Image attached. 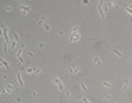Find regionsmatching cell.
Masks as SVG:
<instances>
[{
	"label": "cell",
	"instance_id": "4fadbf2b",
	"mask_svg": "<svg viewBox=\"0 0 132 103\" xmlns=\"http://www.w3.org/2000/svg\"><path fill=\"white\" fill-rule=\"evenodd\" d=\"M17 82H18L20 86H24V85H25L24 79H22V71H18V72H17Z\"/></svg>",
	"mask_w": 132,
	"mask_h": 103
},
{
	"label": "cell",
	"instance_id": "484cf974",
	"mask_svg": "<svg viewBox=\"0 0 132 103\" xmlns=\"http://www.w3.org/2000/svg\"><path fill=\"white\" fill-rule=\"evenodd\" d=\"M28 57H34V52H28Z\"/></svg>",
	"mask_w": 132,
	"mask_h": 103
},
{
	"label": "cell",
	"instance_id": "cb8c5ba5",
	"mask_svg": "<svg viewBox=\"0 0 132 103\" xmlns=\"http://www.w3.org/2000/svg\"><path fill=\"white\" fill-rule=\"evenodd\" d=\"M65 98H67V100H70V98H71V92L70 91H65Z\"/></svg>",
	"mask_w": 132,
	"mask_h": 103
},
{
	"label": "cell",
	"instance_id": "9a60e30c",
	"mask_svg": "<svg viewBox=\"0 0 132 103\" xmlns=\"http://www.w3.org/2000/svg\"><path fill=\"white\" fill-rule=\"evenodd\" d=\"M106 4L108 8H118V2H106Z\"/></svg>",
	"mask_w": 132,
	"mask_h": 103
},
{
	"label": "cell",
	"instance_id": "8992f818",
	"mask_svg": "<svg viewBox=\"0 0 132 103\" xmlns=\"http://www.w3.org/2000/svg\"><path fill=\"white\" fill-rule=\"evenodd\" d=\"M24 52H25V43H21L18 52H17V60L20 63H22V60H24Z\"/></svg>",
	"mask_w": 132,
	"mask_h": 103
},
{
	"label": "cell",
	"instance_id": "8fae6325",
	"mask_svg": "<svg viewBox=\"0 0 132 103\" xmlns=\"http://www.w3.org/2000/svg\"><path fill=\"white\" fill-rule=\"evenodd\" d=\"M100 84H102V88H103V89H111V88H113V82L108 81V79H102Z\"/></svg>",
	"mask_w": 132,
	"mask_h": 103
},
{
	"label": "cell",
	"instance_id": "ffe728a7",
	"mask_svg": "<svg viewBox=\"0 0 132 103\" xmlns=\"http://www.w3.org/2000/svg\"><path fill=\"white\" fill-rule=\"evenodd\" d=\"M40 74H43V70L40 67H36L35 68V75H40Z\"/></svg>",
	"mask_w": 132,
	"mask_h": 103
},
{
	"label": "cell",
	"instance_id": "ba28073f",
	"mask_svg": "<svg viewBox=\"0 0 132 103\" xmlns=\"http://www.w3.org/2000/svg\"><path fill=\"white\" fill-rule=\"evenodd\" d=\"M131 84H132V79L129 77H127L124 79V84H122V86H121V92H125V91L131 86Z\"/></svg>",
	"mask_w": 132,
	"mask_h": 103
},
{
	"label": "cell",
	"instance_id": "7a4b0ae2",
	"mask_svg": "<svg viewBox=\"0 0 132 103\" xmlns=\"http://www.w3.org/2000/svg\"><path fill=\"white\" fill-rule=\"evenodd\" d=\"M81 39H82V35H81V32H79V31L70 32V36H68V42L70 43H78Z\"/></svg>",
	"mask_w": 132,
	"mask_h": 103
},
{
	"label": "cell",
	"instance_id": "44dd1931",
	"mask_svg": "<svg viewBox=\"0 0 132 103\" xmlns=\"http://www.w3.org/2000/svg\"><path fill=\"white\" fill-rule=\"evenodd\" d=\"M52 29H53L52 24H45V31H46V32H50Z\"/></svg>",
	"mask_w": 132,
	"mask_h": 103
},
{
	"label": "cell",
	"instance_id": "f1b7e54d",
	"mask_svg": "<svg viewBox=\"0 0 132 103\" xmlns=\"http://www.w3.org/2000/svg\"><path fill=\"white\" fill-rule=\"evenodd\" d=\"M46 103H50V102H46Z\"/></svg>",
	"mask_w": 132,
	"mask_h": 103
},
{
	"label": "cell",
	"instance_id": "2e32d148",
	"mask_svg": "<svg viewBox=\"0 0 132 103\" xmlns=\"http://www.w3.org/2000/svg\"><path fill=\"white\" fill-rule=\"evenodd\" d=\"M92 63L95 64V66H102V58L97 57V56H95V57L92 58Z\"/></svg>",
	"mask_w": 132,
	"mask_h": 103
},
{
	"label": "cell",
	"instance_id": "52a82bcc",
	"mask_svg": "<svg viewBox=\"0 0 132 103\" xmlns=\"http://www.w3.org/2000/svg\"><path fill=\"white\" fill-rule=\"evenodd\" d=\"M81 67H78V66H71V67H70V68H68V74L70 75H78L79 74V72H81Z\"/></svg>",
	"mask_w": 132,
	"mask_h": 103
},
{
	"label": "cell",
	"instance_id": "7c38bea8",
	"mask_svg": "<svg viewBox=\"0 0 132 103\" xmlns=\"http://www.w3.org/2000/svg\"><path fill=\"white\" fill-rule=\"evenodd\" d=\"M35 68H36V66H26L24 68V72L28 75H35Z\"/></svg>",
	"mask_w": 132,
	"mask_h": 103
},
{
	"label": "cell",
	"instance_id": "ac0fdd59",
	"mask_svg": "<svg viewBox=\"0 0 132 103\" xmlns=\"http://www.w3.org/2000/svg\"><path fill=\"white\" fill-rule=\"evenodd\" d=\"M45 22H46V17H45V16L40 17V18L38 20V25H39V26H42L43 24H45Z\"/></svg>",
	"mask_w": 132,
	"mask_h": 103
},
{
	"label": "cell",
	"instance_id": "5bb4252c",
	"mask_svg": "<svg viewBox=\"0 0 132 103\" xmlns=\"http://www.w3.org/2000/svg\"><path fill=\"white\" fill-rule=\"evenodd\" d=\"M0 64H2V68L3 70H10V64H8L4 58H0Z\"/></svg>",
	"mask_w": 132,
	"mask_h": 103
},
{
	"label": "cell",
	"instance_id": "9c48e42d",
	"mask_svg": "<svg viewBox=\"0 0 132 103\" xmlns=\"http://www.w3.org/2000/svg\"><path fill=\"white\" fill-rule=\"evenodd\" d=\"M111 50H113V53L117 57H122V56H124V52H122V49L120 48V46H111Z\"/></svg>",
	"mask_w": 132,
	"mask_h": 103
},
{
	"label": "cell",
	"instance_id": "277c9868",
	"mask_svg": "<svg viewBox=\"0 0 132 103\" xmlns=\"http://www.w3.org/2000/svg\"><path fill=\"white\" fill-rule=\"evenodd\" d=\"M53 84L56 85V88H57L58 92H64L65 86H64V84H63V81H61L60 77H54V78H53Z\"/></svg>",
	"mask_w": 132,
	"mask_h": 103
},
{
	"label": "cell",
	"instance_id": "603a6c76",
	"mask_svg": "<svg viewBox=\"0 0 132 103\" xmlns=\"http://www.w3.org/2000/svg\"><path fill=\"white\" fill-rule=\"evenodd\" d=\"M31 96H34V98H39V93H38L36 91H32V92H31Z\"/></svg>",
	"mask_w": 132,
	"mask_h": 103
},
{
	"label": "cell",
	"instance_id": "30bf717a",
	"mask_svg": "<svg viewBox=\"0 0 132 103\" xmlns=\"http://www.w3.org/2000/svg\"><path fill=\"white\" fill-rule=\"evenodd\" d=\"M79 89H81V93H86L88 92L86 79H81V81H79Z\"/></svg>",
	"mask_w": 132,
	"mask_h": 103
},
{
	"label": "cell",
	"instance_id": "83f0119b",
	"mask_svg": "<svg viewBox=\"0 0 132 103\" xmlns=\"http://www.w3.org/2000/svg\"><path fill=\"white\" fill-rule=\"evenodd\" d=\"M111 103H118V102H111Z\"/></svg>",
	"mask_w": 132,
	"mask_h": 103
},
{
	"label": "cell",
	"instance_id": "d6986e66",
	"mask_svg": "<svg viewBox=\"0 0 132 103\" xmlns=\"http://www.w3.org/2000/svg\"><path fill=\"white\" fill-rule=\"evenodd\" d=\"M78 100H79V103H92V102L89 100V99L85 98V96H81V98H79Z\"/></svg>",
	"mask_w": 132,
	"mask_h": 103
},
{
	"label": "cell",
	"instance_id": "3957f363",
	"mask_svg": "<svg viewBox=\"0 0 132 103\" xmlns=\"http://www.w3.org/2000/svg\"><path fill=\"white\" fill-rule=\"evenodd\" d=\"M14 91H15V86H14L13 84H10V82H7V84L4 85V88L2 89V95H11Z\"/></svg>",
	"mask_w": 132,
	"mask_h": 103
},
{
	"label": "cell",
	"instance_id": "6da1fadb",
	"mask_svg": "<svg viewBox=\"0 0 132 103\" xmlns=\"http://www.w3.org/2000/svg\"><path fill=\"white\" fill-rule=\"evenodd\" d=\"M107 10H108V7H107V4H106V2H99V4H97V13H99V16H100V18L106 20V14H107Z\"/></svg>",
	"mask_w": 132,
	"mask_h": 103
},
{
	"label": "cell",
	"instance_id": "4316f807",
	"mask_svg": "<svg viewBox=\"0 0 132 103\" xmlns=\"http://www.w3.org/2000/svg\"><path fill=\"white\" fill-rule=\"evenodd\" d=\"M15 102L20 103V102H21V98H20V96H18V98H15Z\"/></svg>",
	"mask_w": 132,
	"mask_h": 103
},
{
	"label": "cell",
	"instance_id": "d4e9b609",
	"mask_svg": "<svg viewBox=\"0 0 132 103\" xmlns=\"http://www.w3.org/2000/svg\"><path fill=\"white\" fill-rule=\"evenodd\" d=\"M4 8L7 11H13V7H11V6H4Z\"/></svg>",
	"mask_w": 132,
	"mask_h": 103
},
{
	"label": "cell",
	"instance_id": "5b68a950",
	"mask_svg": "<svg viewBox=\"0 0 132 103\" xmlns=\"http://www.w3.org/2000/svg\"><path fill=\"white\" fill-rule=\"evenodd\" d=\"M20 11H21L22 16H26V14H29L32 11V7L29 4H25V3H21L20 4Z\"/></svg>",
	"mask_w": 132,
	"mask_h": 103
},
{
	"label": "cell",
	"instance_id": "e0dca14e",
	"mask_svg": "<svg viewBox=\"0 0 132 103\" xmlns=\"http://www.w3.org/2000/svg\"><path fill=\"white\" fill-rule=\"evenodd\" d=\"M102 98H103V100H106V102H111V100H113V95H111V93H103Z\"/></svg>",
	"mask_w": 132,
	"mask_h": 103
},
{
	"label": "cell",
	"instance_id": "7402d4cb",
	"mask_svg": "<svg viewBox=\"0 0 132 103\" xmlns=\"http://www.w3.org/2000/svg\"><path fill=\"white\" fill-rule=\"evenodd\" d=\"M38 49H39V50L42 52L43 49H45V43H42V42H40V43H38Z\"/></svg>",
	"mask_w": 132,
	"mask_h": 103
}]
</instances>
